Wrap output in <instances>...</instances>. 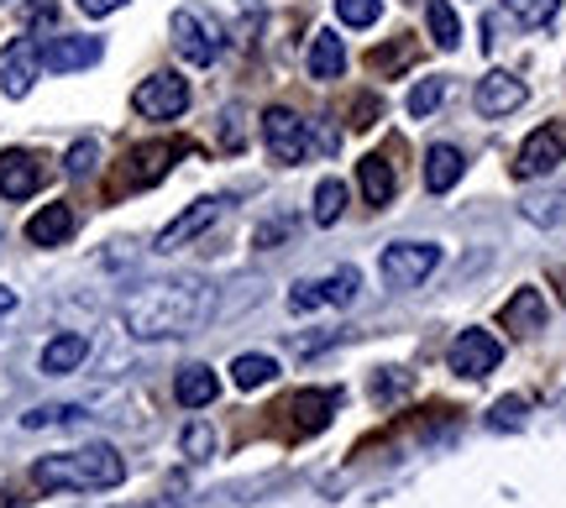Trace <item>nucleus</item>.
<instances>
[{
	"instance_id": "f257e3e1",
	"label": "nucleus",
	"mask_w": 566,
	"mask_h": 508,
	"mask_svg": "<svg viewBox=\"0 0 566 508\" xmlns=\"http://www.w3.org/2000/svg\"><path fill=\"white\" fill-rule=\"evenodd\" d=\"M210 315H216V288L200 278H158V284H142L122 299V326L137 341L195 336Z\"/></svg>"
},
{
	"instance_id": "f03ea898",
	"label": "nucleus",
	"mask_w": 566,
	"mask_h": 508,
	"mask_svg": "<svg viewBox=\"0 0 566 508\" xmlns=\"http://www.w3.org/2000/svg\"><path fill=\"white\" fill-rule=\"evenodd\" d=\"M126 483V462L116 446H80L53 451L32 462V488L42 493H105Z\"/></svg>"
},
{
	"instance_id": "7ed1b4c3",
	"label": "nucleus",
	"mask_w": 566,
	"mask_h": 508,
	"mask_svg": "<svg viewBox=\"0 0 566 508\" xmlns=\"http://www.w3.org/2000/svg\"><path fill=\"white\" fill-rule=\"evenodd\" d=\"M221 27L210 11H195V6H184L174 11V47H179V59H189L195 68H210V63L221 59Z\"/></svg>"
},
{
	"instance_id": "20e7f679",
	"label": "nucleus",
	"mask_w": 566,
	"mask_h": 508,
	"mask_svg": "<svg viewBox=\"0 0 566 508\" xmlns=\"http://www.w3.org/2000/svg\"><path fill=\"white\" fill-rule=\"evenodd\" d=\"M384 284L388 288H420L436 267H441V246L436 242H394L384 246Z\"/></svg>"
},
{
	"instance_id": "39448f33",
	"label": "nucleus",
	"mask_w": 566,
	"mask_h": 508,
	"mask_svg": "<svg viewBox=\"0 0 566 508\" xmlns=\"http://www.w3.org/2000/svg\"><path fill=\"white\" fill-rule=\"evenodd\" d=\"M132 105H137L142 121H179L184 110H189V80H179L174 68H163V74L137 84Z\"/></svg>"
},
{
	"instance_id": "423d86ee",
	"label": "nucleus",
	"mask_w": 566,
	"mask_h": 508,
	"mask_svg": "<svg viewBox=\"0 0 566 508\" xmlns=\"http://www.w3.org/2000/svg\"><path fill=\"white\" fill-rule=\"evenodd\" d=\"M363 288V273L357 267H336L331 278H304V284L289 288V309H346Z\"/></svg>"
},
{
	"instance_id": "0eeeda50",
	"label": "nucleus",
	"mask_w": 566,
	"mask_h": 508,
	"mask_svg": "<svg viewBox=\"0 0 566 508\" xmlns=\"http://www.w3.org/2000/svg\"><path fill=\"white\" fill-rule=\"evenodd\" d=\"M263 147H268V158H273L279 168L304 163V152H310L304 116H294L289 105H273V110H263Z\"/></svg>"
},
{
	"instance_id": "6e6552de",
	"label": "nucleus",
	"mask_w": 566,
	"mask_h": 508,
	"mask_svg": "<svg viewBox=\"0 0 566 508\" xmlns=\"http://www.w3.org/2000/svg\"><path fill=\"white\" fill-rule=\"evenodd\" d=\"M446 362H451V372L457 378H488L493 367L504 362V341L493 336V330H462L457 341H451V351H446Z\"/></svg>"
},
{
	"instance_id": "1a4fd4ad",
	"label": "nucleus",
	"mask_w": 566,
	"mask_h": 508,
	"mask_svg": "<svg viewBox=\"0 0 566 508\" xmlns=\"http://www.w3.org/2000/svg\"><path fill=\"white\" fill-rule=\"evenodd\" d=\"M221 210H226V200L221 194H205V200H195L184 215H174V221L158 231V242H153V252H179V246H189L195 236H205L210 225L221 221Z\"/></svg>"
},
{
	"instance_id": "9d476101",
	"label": "nucleus",
	"mask_w": 566,
	"mask_h": 508,
	"mask_svg": "<svg viewBox=\"0 0 566 508\" xmlns=\"http://www.w3.org/2000/svg\"><path fill=\"white\" fill-rule=\"evenodd\" d=\"M566 163V126H541V131H530V142L520 147V163H514V173L520 179H546V173H556V168Z\"/></svg>"
},
{
	"instance_id": "9b49d317",
	"label": "nucleus",
	"mask_w": 566,
	"mask_h": 508,
	"mask_svg": "<svg viewBox=\"0 0 566 508\" xmlns=\"http://www.w3.org/2000/svg\"><path fill=\"white\" fill-rule=\"evenodd\" d=\"M525 100H530L525 80H514L509 68H488L483 80H478V89H472V105L483 110L488 121H499V116H509V110H520Z\"/></svg>"
},
{
	"instance_id": "f8f14e48",
	"label": "nucleus",
	"mask_w": 566,
	"mask_h": 508,
	"mask_svg": "<svg viewBox=\"0 0 566 508\" xmlns=\"http://www.w3.org/2000/svg\"><path fill=\"white\" fill-rule=\"evenodd\" d=\"M105 53L101 38H84V32H69V38H53L42 47V68L53 74H80V68H95Z\"/></svg>"
},
{
	"instance_id": "ddd939ff",
	"label": "nucleus",
	"mask_w": 566,
	"mask_h": 508,
	"mask_svg": "<svg viewBox=\"0 0 566 508\" xmlns=\"http://www.w3.org/2000/svg\"><path fill=\"white\" fill-rule=\"evenodd\" d=\"M38 68H42V47L32 38H17L6 47V63H0V89L11 100H27V89L38 84Z\"/></svg>"
},
{
	"instance_id": "4468645a",
	"label": "nucleus",
	"mask_w": 566,
	"mask_h": 508,
	"mask_svg": "<svg viewBox=\"0 0 566 508\" xmlns=\"http://www.w3.org/2000/svg\"><path fill=\"white\" fill-rule=\"evenodd\" d=\"M42 183H48V168L32 158V152H0V194L6 200H27V194H38Z\"/></svg>"
},
{
	"instance_id": "2eb2a0df",
	"label": "nucleus",
	"mask_w": 566,
	"mask_h": 508,
	"mask_svg": "<svg viewBox=\"0 0 566 508\" xmlns=\"http://www.w3.org/2000/svg\"><path fill=\"white\" fill-rule=\"evenodd\" d=\"M174 399H179L184 409H210L216 399H221V378H216V367H205V362L179 367V378H174Z\"/></svg>"
},
{
	"instance_id": "dca6fc26",
	"label": "nucleus",
	"mask_w": 566,
	"mask_h": 508,
	"mask_svg": "<svg viewBox=\"0 0 566 508\" xmlns=\"http://www.w3.org/2000/svg\"><path fill=\"white\" fill-rule=\"evenodd\" d=\"M499 320H504V330H514V336H535V330H546V320H551L546 294H541V288H520V294L504 305Z\"/></svg>"
},
{
	"instance_id": "f3484780",
	"label": "nucleus",
	"mask_w": 566,
	"mask_h": 508,
	"mask_svg": "<svg viewBox=\"0 0 566 508\" xmlns=\"http://www.w3.org/2000/svg\"><path fill=\"white\" fill-rule=\"evenodd\" d=\"M74 210H69V204H42L38 215H32V221H27V242L32 246H63L69 242V236H74Z\"/></svg>"
},
{
	"instance_id": "a211bd4d",
	"label": "nucleus",
	"mask_w": 566,
	"mask_h": 508,
	"mask_svg": "<svg viewBox=\"0 0 566 508\" xmlns=\"http://www.w3.org/2000/svg\"><path fill=\"white\" fill-rule=\"evenodd\" d=\"M462 173H467V158L457 152V147L436 142L430 152H424V189H430V194H446V189H457V183H462Z\"/></svg>"
},
{
	"instance_id": "6ab92c4d",
	"label": "nucleus",
	"mask_w": 566,
	"mask_h": 508,
	"mask_svg": "<svg viewBox=\"0 0 566 508\" xmlns=\"http://www.w3.org/2000/svg\"><path fill=\"white\" fill-rule=\"evenodd\" d=\"M357 183H363V200L373 204V210H384V204L394 200V189H399L394 163H388L384 152H367L363 163H357Z\"/></svg>"
},
{
	"instance_id": "aec40b11",
	"label": "nucleus",
	"mask_w": 566,
	"mask_h": 508,
	"mask_svg": "<svg viewBox=\"0 0 566 508\" xmlns=\"http://www.w3.org/2000/svg\"><path fill=\"white\" fill-rule=\"evenodd\" d=\"M304 63H310V80H321V84L342 80V74H346V47H342V38L321 27V32H315V42H310V53H304Z\"/></svg>"
},
{
	"instance_id": "412c9836",
	"label": "nucleus",
	"mask_w": 566,
	"mask_h": 508,
	"mask_svg": "<svg viewBox=\"0 0 566 508\" xmlns=\"http://www.w3.org/2000/svg\"><path fill=\"white\" fill-rule=\"evenodd\" d=\"M84 357H90V341L74 336V330H63V336H53V341L42 346V372L48 378H69V372H80Z\"/></svg>"
},
{
	"instance_id": "4be33fe9",
	"label": "nucleus",
	"mask_w": 566,
	"mask_h": 508,
	"mask_svg": "<svg viewBox=\"0 0 566 508\" xmlns=\"http://www.w3.org/2000/svg\"><path fill=\"white\" fill-rule=\"evenodd\" d=\"M179 147L174 142H158V147H132L126 152V183H137V189H147V183H158L163 173H168V158H174Z\"/></svg>"
},
{
	"instance_id": "5701e85b",
	"label": "nucleus",
	"mask_w": 566,
	"mask_h": 508,
	"mask_svg": "<svg viewBox=\"0 0 566 508\" xmlns=\"http://www.w3.org/2000/svg\"><path fill=\"white\" fill-rule=\"evenodd\" d=\"M336 404H342V393H331V388L315 393V388H310V393H300V399L289 404V414H294V425L300 430H325L331 425V414H336Z\"/></svg>"
},
{
	"instance_id": "b1692460",
	"label": "nucleus",
	"mask_w": 566,
	"mask_h": 508,
	"mask_svg": "<svg viewBox=\"0 0 566 508\" xmlns=\"http://www.w3.org/2000/svg\"><path fill=\"white\" fill-rule=\"evenodd\" d=\"M279 378V362L273 357H263V351H242L237 362H231V383L242 388V393H252V388H268Z\"/></svg>"
},
{
	"instance_id": "393cba45",
	"label": "nucleus",
	"mask_w": 566,
	"mask_h": 508,
	"mask_svg": "<svg viewBox=\"0 0 566 508\" xmlns=\"http://www.w3.org/2000/svg\"><path fill=\"white\" fill-rule=\"evenodd\" d=\"M315 225H336L346 215V183L342 179H321L315 183V204H310Z\"/></svg>"
},
{
	"instance_id": "a878e982",
	"label": "nucleus",
	"mask_w": 566,
	"mask_h": 508,
	"mask_svg": "<svg viewBox=\"0 0 566 508\" xmlns=\"http://www.w3.org/2000/svg\"><path fill=\"white\" fill-rule=\"evenodd\" d=\"M424 17H430V38H436V47L451 53V47L462 42V17H457L446 0H430V6H424Z\"/></svg>"
},
{
	"instance_id": "bb28decb",
	"label": "nucleus",
	"mask_w": 566,
	"mask_h": 508,
	"mask_svg": "<svg viewBox=\"0 0 566 508\" xmlns=\"http://www.w3.org/2000/svg\"><path fill=\"white\" fill-rule=\"evenodd\" d=\"M441 100H446V80H420L415 89H409L405 110L415 116V121H424V116H436V110H441Z\"/></svg>"
},
{
	"instance_id": "cd10ccee",
	"label": "nucleus",
	"mask_w": 566,
	"mask_h": 508,
	"mask_svg": "<svg viewBox=\"0 0 566 508\" xmlns=\"http://www.w3.org/2000/svg\"><path fill=\"white\" fill-rule=\"evenodd\" d=\"M525 420H530V399H520V393H509V399H499L488 409V425L493 430H520Z\"/></svg>"
},
{
	"instance_id": "c85d7f7f",
	"label": "nucleus",
	"mask_w": 566,
	"mask_h": 508,
	"mask_svg": "<svg viewBox=\"0 0 566 508\" xmlns=\"http://www.w3.org/2000/svg\"><path fill=\"white\" fill-rule=\"evenodd\" d=\"M504 6H509V17L525 21V27H546L562 11V0H504Z\"/></svg>"
},
{
	"instance_id": "c756f323",
	"label": "nucleus",
	"mask_w": 566,
	"mask_h": 508,
	"mask_svg": "<svg viewBox=\"0 0 566 508\" xmlns=\"http://www.w3.org/2000/svg\"><path fill=\"white\" fill-rule=\"evenodd\" d=\"M179 451L189 456V462H205L210 451H216V430L205 425V420H195V425H184V435H179Z\"/></svg>"
},
{
	"instance_id": "7c9ffc66",
	"label": "nucleus",
	"mask_w": 566,
	"mask_h": 508,
	"mask_svg": "<svg viewBox=\"0 0 566 508\" xmlns=\"http://www.w3.org/2000/svg\"><path fill=\"white\" fill-rule=\"evenodd\" d=\"M336 17H342L346 27H378L384 0H336Z\"/></svg>"
},
{
	"instance_id": "2f4dec72",
	"label": "nucleus",
	"mask_w": 566,
	"mask_h": 508,
	"mask_svg": "<svg viewBox=\"0 0 566 508\" xmlns=\"http://www.w3.org/2000/svg\"><path fill=\"white\" fill-rule=\"evenodd\" d=\"M405 63H415V47H409L405 38L388 42V47H378V53H367V68L373 74H388V68H405Z\"/></svg>"
},
{
	"instance_id": "473e14b6",
	"label": "nucleus",
	"mask_w": 566,
	"mask_h": 508,
	"mask_svg": "<svg viewBox=\"0 0 566 508\" xmlns=\"http://www.w3.org/2000/svg\"><path fill=\"white\" fill-rule=\"evenodd\" d=\"M69 420H84V409H74V404H48V409H32L21 425H27V430H48V425H69Z\"/></svg>"
},
{
	"instance_id": "72a5a7b5",
	"label": "nucleus",
	"mask_w": 566,
	"mask_h": 508,
	"mask_svg": "<svg viewBox=\"0 0 566 508\" xmlns=\"http://www.w3.org/2000/svg\"><path fill=\"white\" fill-rule=\"evenodd\" d=\"M95 163H101V142H95V137L74 142V147H69V158H63V168H69L74 179H84V173H90Z\"/></svg>"
},
{
	"instance_id": "f704fd0d",
	"label": "nucleus",
	"mask_w": 566,
	"mask_h": 508,
	"mask_svg": "<svg viewBox=\"0 0 566 508\" xmlns=\"http://www.w3.org/2000/svg\"><path fill=\"white\" fill-rule=\"evenodd\" d=\"M53 21H59V0H27V6H21V27H27V32L53 27Z\"/></svg>"
},
{
	"instance_id": "c9c22d12",
	"label": "nucleus",
	"mask_w": 566,
	"mask_h": 508,
	"mask_svg": "<svg viewBox=\"0 0 566 508\" xmlns=\"http://www.w3.org/2000/svg\"><path fill=\"white\" fill-rule=\"evenodd\" d=\"M74 6H80L84 17H111V11H122L126 0H74Z\"/></svg>"
},
{
	"instance_id": "e433bc0d",
	"label": "nucleus",
	"mask_w": 566,
	"mask_h": 508,
	"mask_svg": "<svg viewBox=\"0 0 566 508\" xmlns=\"http://www.w3.org/2000/svg\"><path fill=\"white\" fill-rule=\"evenodd\" d=\"M242 142H247L242 121H237V116H226V147H231V152H242Z\"/></svg>"
},
{
	"instance_id": "4c0bfd02",
	"label": "nucleus",
	"mask_w": 566,
	"mask_h": 508,
	"mask_svg": "<svg viewBox=\"0 0 566 508\" xmlns=\"http://www.w3.org/2000/svg\"><path fill=\"white\" fill-rule=\"evenodd\" d=\"M352 116H357L352 126H373V116H378V105H373V100H357V105H352Z\"/></svg>"
},
{
	"instance_id": "58836bf2",
	"label": "nucleus",
	"mask_w": 566,
	"mask_h": 508,
	"mask_svg": "<svg viewBox=\"0 0 566 508\" xmlns=\"http://www.w3.org/2000/svg\"><path fill=\"white\" fill-rule=\"evenodd\" d=\"M289 231H294V225H289V221H279V225H263V231H258V242H273V236H289Z\"/></svg>"
},
{
	"instance_id": "ea45409f",
	"label": "nucleus",
	"mask_w": 566,
	"mask_h": 508,
	"mask_svg": "<svg viewBox=\"0 0 566 508\" xmlns=\"http://www.w3.org/2000/svg\"><path fill=\"white\" fill-rule=\"evenodd\" d=\"M11 309H17V288H6V284H0V320H6Z\"/></svg>"
}]
</instances>
